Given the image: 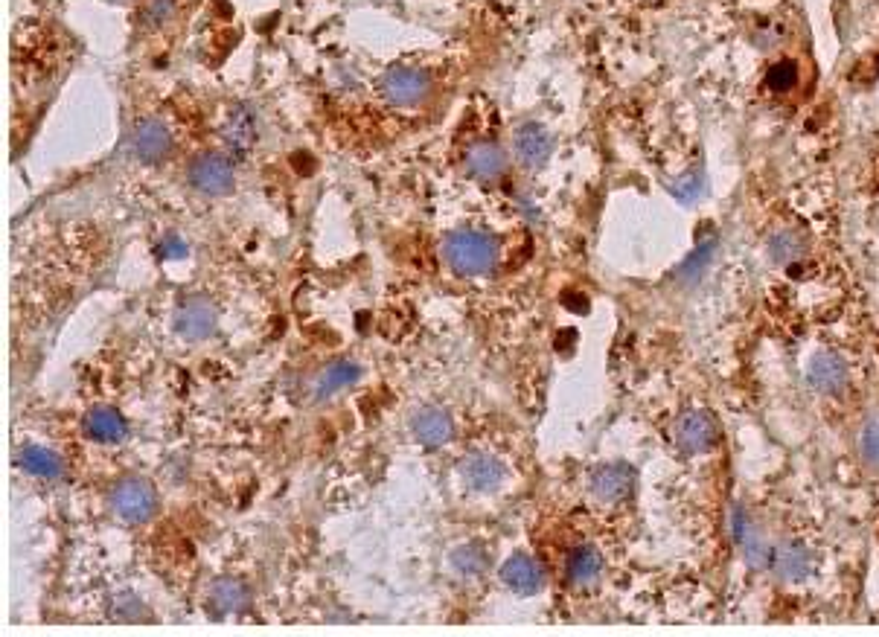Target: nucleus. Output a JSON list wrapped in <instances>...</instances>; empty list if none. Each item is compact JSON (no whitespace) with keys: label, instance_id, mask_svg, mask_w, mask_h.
Instances as JSON below:
<instances>
[{"label":"nucleus","instance_id":"nucleus-22","mask_svg":"<svg viewBox=\"0 0 879 637\" xmlns=\"http://www.w3.org/2000/svg\"><path fill=\"white\" fill-rule=\"evenodd\" d=\"M769 254L778 265H795L801 256L807 254V242L801 233L795 230H778L772 239H769Z\"/></svg>","mask_w":879,"mask_h":637},{"label":"nucleus","instance_id":"nucleus-7","mask_svg":"<svg viewBox=\"0 0 879 637\" xmlns=\"http://www.w3.org/2000/svg\"><path fill=\"white\" fill-rule=\"evenodd\" d=\"M219 323V309L204 300V297H190L178 306L175 312V332L184 341H204L216 332Z\"/></svg>","mask_w":879,"mask_h":637},{"label":"nucleus","instance_id":"nucleus-9","mask_svg":"<svg viewBox=\"0 0 879 637\" xmlns=\"http://www.w3.org/2000/svg\"><path fill=\"white\" fill-rule=\"evenodd\" d=\"M591 495L600 501V504H618L623 498L632 495L635 489V469L626 466V463H612V466H603L591 475V483H588Z\"/></svg>","mask_w":879,"mask_h":637},{"label":"nucleus","instance_id":"nucleus-26","mask_svg":"<svg viewBox=\"0 0 879 637\" xmlns=\"http://www.w3.org/2000/svg\"><path fill=\"white\" fill-rule=\"evenodd\" d=\"M172 12H175V0H146V9H143L149 24H163Z\"/></svg>","mask_w":879,"mask_h":637},{"label":"nucleus","instance_id":"nucleus-4","mask_svg":"<svg viewBox=\"0 0 879 637\" xmlns=\"http://www.w3.org/2000/svg\"><path fill=\"white\" fill-rule=\"evenodd\" d=\"M382 94L396 108H417L431 94V79L417 67H396L382 79Z\"/></svg>","mask_w":879,"mask_h":637},{"label":"nucleus","instance_id":"nucleus-24","mask_svg":"<svg viewBox=\"0 0 879 637\" xmlns=\"http://www.w3.org/2000/svg\"><path fill=\"white\" fill-rule=\"evenodd\" d=\"M766 85L775 91V94H786L798 85V67L795 62H781L775 64L769 73H766Z\"/></svg>","mask_w":879,"mask_h":637},{"label":"nucleus","instance_id":"nucleus-10","mask_svg":"<svg viewBox=\"0 0 879 637\" xmlns=\"http://www.w3.org/2000/svg\"><path fill=\"white\" fill-rule=\"evenodd\" d=\"M847 364L839 352H815L807 364V382L813 384L818 393L836 396L847 387Z\"/></svg>","mask_w":879,"mask_h":637},{"label":"nucleus","instance_id":"nucleus-5","mask_svg":"<svg viewBox=\"0 0 879 637\" xmlns=\"http://www.w3.org/2000/svg\"><path fill=\"white\" fill-rule=\"evenodd\" d=\"M457 475L463 480L466 489L472 492H495L507 480V466L487 451H469L457 463Z\"/></svg>","mask_w":879,"mask_h":637},{"label":"nucleus","instance_id":"nucleus-11","mask_svg":"<svg viewBox=\"0 0 879 637\" xmlns=\"http://www.w3.org/2000/svg\"><path fill=\"white\" fill-rule=\"evenodd\" d=\"M513 152L527 169H539L551 160L554 140L539 123H521L513 134Z\"/></svg>","mask_w":879,"mask_h":637},{"label":"nucleus","instance_id":"nucleus-18","mask_svg":"<svg viewBox=\"0 0 879 637\" xmlns=\"http://www.w3.org/2000/svg\"><path fill=\"white\" fill-rule=\"evenodd\" d=\"M565 574H568V582L571 585H594L600 576H603V556L597 547L591 544H580L568 553V562H565Z\"/></svg>","mask_w":879,"mask_h":637},{"label":"nucleus","instance_id":"nucleus-2","mask_svg":"<svg viewBox=\"0 0 879 637\" xmlns=\"http://www.w3.org/2000/svg\"><path fill=\"white\" fill-rule=\"evenodd\" d=\"M111 510L126 524H146L158 512L155 486L143 478H123L111 489Z\"/></svg>","mask_w":879,"mask_h":637},{"label":"nucleus","instance_id":"nucleus-6","mask_svg":"<svg viewBox=\"0 0 879 637\" xmlns=\"http://www.w3.org/2000/svg\"><path fill=\"white\" fill-rule=\"evenodd\" d=\"M131 152L140 163H161L172 152V131L158 117H143L131 128Z\"/></svg>","mask_w":879,"mask_h":637},{"label":"nucleus","instance_id":"nucleus-3","mask_svg":"<svg viewBox=\"0 0 879 637\" xmlns=\"http://www.w3.org/2000/svg\"><path fill=\"white\" fill-rule=\"evenodd\" d=\"M187 181L201 195H228L236 184L233 160L222 152H201L187 166Z\"/></svg>","mask_w":879,"mask_h":637},{"label":"nucleus","instance_id":"nucleus-29","mask_svg":"<svg viewBox=\"0 0 879 637\" xmlns=\"http://www.w3.org/2000/svg\"><path fill=\"white\" fill-rule=\"evenodd\" d=\"M114 3H123V0H114Z\"/></svg>","mask_w":879,"mask_h":637},{"label":"nucleus","instance_id":"nucleus-17","mask_svg":"<svg viewBox=\"0 0 879 637\" xmlns=\"http://www.w3.org/2000/svg\"><path fill=\"white\" fill-rule=\"evenodd\" d=\"M772 568L783 582H804L810 576V550L801 542H786L772 553Z\"/></svg>","mask_w":879,"mask_h":637},{"label":"nucleus","instance_id":"nucleus-12","mask_svg":"<svg viewBox=\"0 0 879 637\" xmlns=\"http://www.w3.org/2000/svg\"><path fill=\"white\" fill-rule=\"evenodd\" d=\"M717 422L714 416L705 414V411H693V414H684L676 425V440L679 446L687 451V454H702L708 448L717 443Z\"/></svg>","mask_w":879,"mask_h":637},{"label":"nucleus","instance_id":"nucleus-28","mask_svg":"<svg viewBox=\"0 0 879 637\" xmlns=\"http://www.w3.org/2000/svg\"><path fill=\"white\" fill-rule=\"evenodd\" d=\"M126 600V614H120L123 620H129V623H140V620H149V611H143V603L140 600H134V597H123Z\"/></svg>","mask_w":879,"mask_h":637},{"label":"nucleus","instance_id":"nucleus-16","mask_svg":"<svg viewBox=\"0 0 879 637\" xmlns=\"http://www.w3.org/2000/svg\"><path fill=\"white\" fill-rule=\"evenodd\" d=\"M82 428H85V434H88L94 443H102V446L123 443L126 434H129V422L123 419V414L114 411V408H105V405L91 408V411L85 414V419H82Z\"/></svg>","mask_w":879,"mask_h":637},{"label":"nucleus","instance_id":"nucleus-14","mask_svg":"<svg viewBox=\"0 0 879 637\" xmlns=\"http://www.w3.org/2000/svg\"><path fill=\"white\" fill-rule=\"evenodd\" d=\"M361 379V367L350 358H338V361H329L324 364L315 379H312V396L315 399H332L335 393L353 387V384Z\"/></svg>","mask_w":879,"mask_h":637},{"label":"nucleus","instance_id":"nucleus-25","mask_svg":"<svg viewBox=\"0 0 879 637\" xmlns=\"http://www.w3.org/2000/svg\"><path fill=\"white\" fill-rule=\"evenodd\" d=\"M714 251H717V245H705V248H699L696 254L690 256V259L682 265L684 280H696V277L708 268V262H711V254H714Z\"/></svg>","mask_w":879,"mask_h":637},{"label":"nucleus","instance_id":"nucleus-13","mask_svg":"<svg viewBox=\"0 0 879 637\" xmlns=\"http://www.w3.org/2000/svg\"><path fill=\"white\" fill-rule=\"evenodd\" d=\"M501 579H504V585L510 591H516L521 597L539 594L545 588V571H542V565L533 556H524V553H516L513 559L504 562Z\"/></svg>","mask_w":879,"mask_h":637},{"label":"nucleus","instance_id":"nucleus-8","mask_svg":"<svg viewBox=\"0 0 879 637\" xmlns=\"http://www.w3.org/2000/svg\"><path fill=\"white\" fill-rule=\"evenodd\" d=\"M222 140L228 143L230 155L236 158H245L254 143H257V120H254V111L242 102H233L225 108V117H222Z\"/></svg>","mask_w":879,"mask_h":637},{"label":"nucleus","instance_id":"nucleus-21","mask_svg":"<svg viewBox=\"0 0 879 637\" xmlns=\"http://www.w3.org/2000/svg\"><path fill=\"white\" fill-rule=\"evenodd\" d=\"M248 606V588L236 579H219L210 588V608L213 614L225 617V614H236Z\"/></svg>","mask_w":879,"mask_h":637},{"label":"nucleus","instance_id":"nucleus-19","mask_svg":"<svg viewBox=\"0 0 879 637\" xmlns=\"http://www.w3.org/2000/svg\"><path fill=\"white\" fill-rule=\"evenodd\" d=\"M18 466L27 472V475H33V478H41V480H56L62 478V472H65V463H62V457L53 451V448H44V446H24L18 451Z\"/></svg>","mask_w":879,"mask_h":637},{"label":"nucleus","instance_id":"nucleus-1","mask_svg":"<svg viewBox=\"0 0 879 637\" xmlns=\"http://www.w3.org/2000/svg\"><path fill=\"white\" fill-rule=\"evenodd\" d=\"M446 262L455 271L457 277H484L495 268L498 259V248L495 239L478 230H460L446 239Z\"/></svg>","mask_w":879,"mask_h":637},{"label":"nucleus","instance_id":"nucleus-23","mask_svg":"<svg viewBox=\"0 0 879 637\" xmlns=\"http://www.w3.org/2000/svg\"><path fill=\"white\" fill-rule=\"evenodd\" d=\"M452 565H455V571L466 576L481 574L487 568V553L478 544H463L452 553Z\"/></svg>","mask_w":879,"mask_h":637},{"label":"nucleus","instance_id":"nucleus-27","mask_svg":"<svg viewBox=\"0 0 879 637\" xmlns=\"http://www.w3.org/2000/svg\"><path fill=\"white\" fill-rule=\"evenodd\" d=\"M862 454L871 463H879V425H868L865 428V434H862Z\"/></svg>","mask_w":879,"mask_h":637},{"label":"nucleus","instance_id":"nucleus-15","mask_svg":"<svg viewBox=\"0 0 879 637\" xmlns=\"http://www.w3.org/2000/svg\"><path fill=\"white\" fill-rule=\"evenodd\" d=\"M411 431H414V437H417V443H423L428 448H437V446H446L449 440H452V434H455V422H452V416L446 414L443 408H434V405H428V408H420L414 419H411Z\"/></svg>","mask_w":879,"mask_h":637},{"label":"nucleus","instance_id":"nucleus-20","mask_svg":"<svg viewBox=\"0 0 879 637\" xmlns=\"http://www.w3.org/2000/svg\"><path fill=\"white\" fill-rule=\"evenodd\" d=\"M466 169L478 178V181H495L504 175L507 169V155L498 143H478L469 149L466 155Z\"/></svg>","mask_w":879,"mask_h":637}]
</instances>
